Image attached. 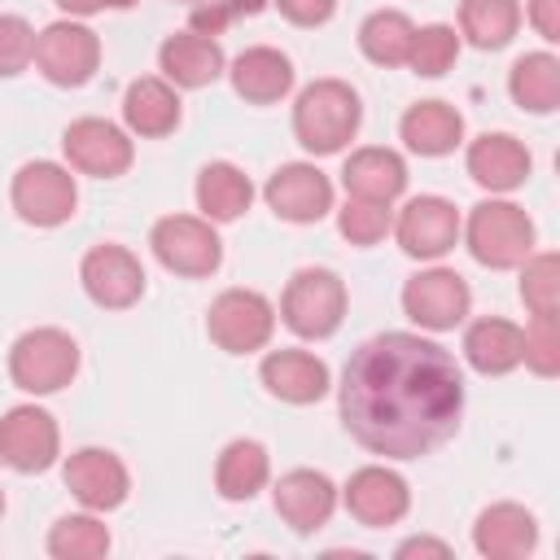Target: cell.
Listing matches in <instances>:
<instances>
[{
  "mask_svg": "<svg viewBox=\"0 0 560 560\" xmlns=\"http://www.w3.org/2000/svg\"><path fill=\"white\" fill-rule=\"evenodd\" d=\"M341 184L350 197H368V201H394L402 188H407V162L394 153V149H381V144H368V149H354L341 166Z\"/></svg>",
  "mask_w": 560,
  "mask_h": 560,
  "instance_id": "obj_23",
  "label": "cell"
},
{
  "mask_svg": "<svg viewBox=\"0 0 560 560\" xmlns=\"http://www.w3.org/2000/svg\"><path fill=\"white\" fill-rule=\"evenodd\" d=\"M538 542V521L521 503H490L472 525V547L486 560H521Z\"/></svg>",
  "mask_w": 560,
  "mask_h": 560,
  "instance_id": "obj_20",
  "label": "cell"
},
{
  "mask_svg": "<svg viewBox=\"0 0 560 560\" xmlns=\"http://www.w3.org/2000/svg\"><path fill=\"white\" fill-rule=\"evenodd\" d=\"M13 210L35 223V228H57L74 214L79 206V188H74V175L57 162H26L18 175H13Z\"/></svg>",
  "mask_w": 560,
  "mask_h": 560,
  "instance_id": "obj_9",
  "label": "cell"
},
{
  "mask_svg": "<svg viewBox=\"0 0 560 560\" xmlns=\"http://www.w3.org/2000/svg\"><path fill=\"white\" fill-rule=\"evenodd\" d=\"M472 306V293H468V280L451 267H433V271H420L402 284V311L407 319H416L420 328H433V332H446L455 324H464Z\"/></svg>",
  "mask_w": 560,
  "mask_h": 560,
  "instance_id": "obj_10",
  "label": "cell"
},
{
  "mask_svg": "<svg viewBox=\"0 0 560 560\" xmlns=\"http://www.w3.org/2000/svg\"><path fill=\"white\" fill-rule=\"evenodd\" d=\"M468 175L490 192H512L529 179V149L508 131H486L468 144Z\"/></svg>",
  "mask_w": 560,
  "mask_h": 560,
  "instance_id": "obj_19",
  "label": "cell"
},
{
  "mask_svg": "<svg viewBox=\"0 0 560 560\" xmlns=\"http://www.w3.org/2000/svg\"><path fill=\"white\" fill-rule=\"evenodd\" d=\"M61 149H66V158H70L74 171L96 175V179L122 175L131 166V158H136L127 131L114 127V122H105V118H79V122H70L66 136H61Z\"/></svg>",
  "mask_w": 560,
  "mask_h": 560,
  "instance_id": "obj_13",
  "label": "cell"
},
{
  "mask_svg": "<svg viewBox=\"0 0 560 560\" xmlns=\"http://www.w3.org/2000/svg\"><path fill=\"white\" fill-rule=\"evenodd\" d=\"M508 92L529 114H551L560 105V61L551 52H525L516 57L508 74Z\"/></svg>",
  "mask_w": 560,
  "mask_h": 560,
  "instance_id": "obj_30",
  "label": "cell"
},
{
  "mask_svg": "<svg viewBox=\"0 0 560 560\" xmlns=\"http://www.w3.org/2000/svg\"><path fill=\"white\" fill-rule=\"evenodd\" d=\"M464 359L481 376H503V372L521 368V328L512 319H499V315H486V319L468 324V332H464Z\"/></svg>",
  "mask_w": 560,
  "mask_h": 560,
  "instance_id": "obj_27",
  "label": "cell"
},
{
  "mask_svg": "<svg viewBox=\"0 0 560 560\" xmlns=\"http://www.w3.org/2000/svg\"><path fill=\"white\" fill-rule=\"evenodd\" d=\"M521 26L516 0H464L459 4V31L472 48H503Z\"/></svg>",
  "mask_w": 560,
  "mask_h": 560,
  "instance_id": "obj_32",
  "label": "cell"
},
{
  "mask_svg": "<svg viewBox=\"0 0 560 560\" xmlns=\"http://www.w3.org/2000/svg\"><path fill=\"white\" fill-rule=\"evenodd\" d=\"M158 66L175 88H206L223 74V48L210 35L197 31H175L158 48Z\"/></svg>",
  "mask_w": 560,
  "mask_h": 560,
  "instance_id": "obj_22",
  "label": "cell"
},
{
  "mask_svg": "<svg viewBox=\"0 0 560 560\" xmlns=\"http://www.w3.org/2000/svg\"><path fill=\"white\" fill-rule=\"evenodd\" d=\"M341 499H346V512H350L359 525H368V529L398 525V521L407 516V508H411L407 481H402L398 472L381 468V464L359 468V472L346 481V494H341Z\"/></svg>",
  "mask_w": 560,
  "mask_h": 560,
  "instance_id": "obj_14",
  "label": "cell"
},
{
  "mask_svg": "<svg viewBox=\"0 0 560 560\" xmlns=\"http://www.w3.org/2000/svg\"><path fill=\"white\" fill-rule=\"evenodd\" d=\"M455 57H459V35H455V26L433 22V26H420V31H416L411 52H407V66H411L416 74H424V79H438V74H446V70L455 66Z\"/></svg>",
  "mask_w": 560,
  "mask_h": 560,
  "instance_id": "obj_34",
  "label": "cell"
},
{
  "mask_svg": "<svg viewBox=\"0 0 560 560\" xmlns=\"http://www.w3.org/2000/svg\"><path fill=\"white\" fill-rule=\"evenodd\" d=\"M459 363L416 332L368 337L341 372V424L372 455L420 459L459 429Z\"/></svg>",
  "mask_w": 560,
  "mask_h": 560,
  "instance_id": "obj_1",
  "label": "cell"
},
{
  "mask_svg": "<svg viewBox=\"0 0 560 560\" xmlns=\"http://www.w3.org/2000/svg\"><path fill=\"white\" fill-rule=\"evenodd\" d=\"M267 0H223V4H206V9H192V31L197 35H219L232 18L241 13H258Z\"/></svg>",
  "mask_w": 560,
  "mask_h": 560,
  "instance_id": "obj_39",
  "label": "cell"
},
{
  "mask_svg": "<svg viewBox=\"0 0 560 560\" xmlns=\"http://www.w3.org/2000/svg\"><path fill=\"white\" fill-rule=\"evenodd\" d=\"M184 4H192V9H206V4H223V0H184Z\"/></svg>",
  "mask_w": 560,
  "mask_h": 560,
  "instance_id": "obj_44",
  "label": "cell"
},
{
  "mask_svg": "<svg viewBox=\"0 0 560 560\" xmlns=\"http://www.w3.org/2000/svg\"><path fill=\"white\" fill-rule=\"evenodd\" d=\"M0 512H4V490H0Z\"/></svg>",
  "mask_w": 560,
  "mask_h": 560,
  "instance_id": "obj_45",
  "label": "cell"
},
{
  "mask_svg": "<svg viewBox=\"0 0 560 560\" xmlns=\"http://www.w3.org/2000/svg\"><path fill=\"white\" fill-rule=\"evenodd\" d=\"M35 66L57 88H83L101 66V39L83 22H52L35 35Z\"/></svg>",
  "mask_w": 560,
  "mask_h": 560,
  "instance_id": "obj_8",
  "label": "cell"
},
{
  "mask_svg": "<svg viewBox=\"0 0 560 560\" xmlns=\"http://www.w3.org/2000/svg\"><path fill=\"white\" fill-rule=\"evenodd\" d=\"M337 228L350 245H376L389 232V206L385 201H368V197H350L337 214Z\"/></svg>",
  "mask_w": 560,
  "mask_h": 560,
  "instance_id": "obj_36",
  "label": "cell"
},
{
  "mask_svg": "<svg viewBox=\"0 0 560 560\" xmlns=\"http://www.w3.org/2000/svg\"><path fill=\"white\" fill-rule=\"evenodd\" d=\"M398 245L411 258H442L459 241V210L446 197H411L398 214Z\"/></svg>",
  "mask_w": 560,
  "mask_h": 560,
  "instance_id": "obj_17",
  "label": "cell"
},
{
  "mask_svg": "<svg viewBox=\"0 0 560 560\" xmlns=\"http://www.w3.org/2000/svg\"><path fill=\"white\" fill-rule=\"evenodd\" d=\"M529 22L547 44H556L560 39V0H529Z\"/></svg>",
  "mask_w": 560,
  "mask_h": 560,
  "instance_id": "obj_41",
  "label": "cell"
},
{
  "mask_svg": "<svg viewBox=\"0 0 560 560\" xmlns=\"http://www.w3.org/2000/svg\"><path fill=\"white\" fill-rule=\"evenodd\" d=\"M48 551L57 560H96L109 551V529L92 516V512H74V516H61L52 529H48Z\"/></svg>",
  "mask_w": 560,
  "mask_h": 560,
  "instance_id": "obj_33",
  "label": "cell"
},
{
  "mask_svg": "<svg viewBox=\"0 0 560 560\" xmlns=\"http://www.w3.org/2000/svg\"><path fill=\"white\" fill-rule=\"evenodd\" d=\"M258 376H262L267 394L280 402L302 407V402H319L328 394V368H324V359H315L306 350H271L262 359Z\"/></svg>",
  "mask_w": 560,
  "mask_h": 560,
  "instance_id": "obj_21",
  "label": "cell"
},
{
  "mask_svg": "<svg viewBox=\"0 0 560 560\" xmlns=\"http://www.w3.org/2000/svg\"><path fill=\"white\" fill-rule=\"evenodd\" d=\"M468 249L481 267H521L534 254V219L516 201H481L468 214Z\"/></svg>",
  "mask_w": 560,
  "mask_h": 560,
  "instance_id": "obj_3",
  "label": "cell"
},
{
  "mask_svg": "<svg viewBox=\"0 0 560 560\" xmlns=\"http://www.w3.org/2000/svg\"><path fill=\"white\" fill-rule=\"evenodd\" d=\"M398 131H402V140H407L411 153H420V158H442V153H451V149L464 140V118H459V109L446 105V101H420V105H411V109L402 114Z\"/></svg>",
  "mask_w": 560,
  "mask_h": 560,
  "instance_id": "obj_26",
  "label": "cell"
},
{
  "mask_svg": "<svg viewBox=\"0 0 560 560\" xmlns=\"http://www.w3.org/2000/svg\"><path fill=\"white\" fill-rule=\"evenodd\" d=\"M35 61V31L18 13H0V79L22 74Z\"/></svg>",
  "mask_w": 560,
  "mask_h": 560,
  "instance_id": "obj_38",
  "label": "cell"
},
{
  "mask_svg": "<svg viewBox=\"0 0 560 560\" xmlns=\"http://www.w3.org/2000/svg\"><path fill=\"white\" fill-rule=\"evenodd\" d=\"M337 508V486L315 468H293L276 481V512L293 534H315Z\"/></svg>",
  "mask_w": 560,
  "mask_h": 560,
  "instance_id": "obj_18",
  "label": "cell"
},
{
  "mask_svg": "<svg viewBox=\"0 0 560 560\" xmlns=\"http://www.w3.org/2000/svg\"><path fill=\"white\" fill-rule=\"evenodd\" d=\"M232 88L249 105H271L293 88V61L280 48H267V44L245 48L232 61Z\"/></svg>",
  "mask_w": 560,
  "mask_h": 560,
  "instance_id": "obj_24",
  "label": "cell"
},
{
  "mask_svg": "<svg viewBox=\"0 0 560 560\" xmlns=\"http://www.w3.org/2000/svg\"><path fill=\"white\" fill-rule=\"evenodd\" d=\"M206 328H210V341L228 354H254L271 341V328H276V311L262 293L254 289H228L210 302V315H206Z\"/></svg>",
  "mask_w": 560,
  "mask_h": 560,
  "instance_id": "obj_7",
  "label": "cell"
},
{
  "mask_svg": "<svg viewBox=\"0 0 560 560\" xmlns=\"http://www.w3.org/2000/svg\"><path fill=\"white\" fill-rule=\"evenodd\" d=\"M249 201H254V184H249V175L241 166H232V162L201 166V175H197V206H201V214L210 223L241 219L249 210Z\"/></svg>",
  "mask_w": 560,
  "mask_h": 560,
  "instance_id": "obj_28",
  "label": "cell"
},
{
  "mask_svg": "<svg viewBox=\"0 0 560 560\" xmlns=\"http://www.w3.org/2000/svg\"><path fill=\"white\" fill-rule=\"evenodd\" d=\"M276 4H280V13H284L293 26H319V22H328L332 9H337V0H276Z\"/></svg>",
  "mask_w": 560,
  "mask_h": 560,
  "instance_id": "obj_40",
  "label": "cell"
},
{
  "mask_svg": "<svg viewBox=\"0 0 560 560\" xmlns=\"http://www.w3.org/2000/svg\"><path fill=\"white\" fill-rule=\"evenodd\" d=\"M79 280H83L88 298L96 306H109V311H127L144 293V267L122 245H96V249H88L83 254V267H79Z\"/></svg>",
  "mask_w": 560,
  "mask_h": 560,
  "instance_id": "obj_12",
  "label": "cell"
},
{
  "mask_svg": "<svg viewBox=\"0 0 560 560\" xmlns=\"http://www.w3.org/2000/svg\"><path fill=\"white\" fill-rule=\"evenodd\" d=\"M61 451V433H57V420L44 411V407H13L4 411L0 420V459L18 472H44L52 468Z\"/></svg>",
  "mask_w": 560,
  "mask_h": 560,
  "instance_id": "obj_11",
  "label": "cell"
},
{
  "mask_svg": "<svg viewBox=\"0 0 560 560\" xmlns=\"http://www.w3.org/2000/svg\"><path fill=\"white\" fill-rule=\"evenodd\" d=\"M262 197H267V206H271L280 219H289V223H315V219H324V214L332 210V184H328V175L315 171L311 162H289V166H280V171L267 179Z\"/></svg>",
  "mask_w": 560,
  "mask_h": 560,
  "instance_id": "obj_16",
  "label": "cell"
},
{
  "mask_svg": "<svg viewBox=\"0 0 560 560\" xmlns=\"http://www.w3.org/2000/svg\"><path fill=\"white\" fill-rule=\"evenodd\" d=\"M79 372V346L61 328H31L9 350V376L26 394H57Z\"/></svg>",
  "mask_w": 560,
  "mask_h": 560,
  "instance_id": "obj_5",
  "label": "cell"
},
{
  "mask_svg": "<svg viewBox=\"0 0 560 560\" xmlns=\"http://www.w3.org/2000/svg\"><path fill=\"white\" fill-rule=\"evenodd\" d=\"M521 363H529L538 376L560 372V332L556 315H534L529 328H521Z\"/></svg>",
  "mask_w": 560,
  "mask_h": 560,
  "instance_id": "obj_37",
  "label": "cell"
},
{
  "mask_svg": "<svg viewBox=\"0 0 560 560\" xmlns=\"http://www.w3.org/2000/svg\"><path fill=\"white\" fill-rule=\"evenodd\" d=\"M363 118L359 92L341 79H315L311 88H302L298 105H293V136L306 153H337L354 140Z\"/></svg>",
  "mask_w": 560,
  "mask_h": 560,
  "instance_id": "obj_2",
  "label": "cell"
},
{
  "mask_svg": "<svg viewBox=\"0 0 560 560\" xmlns=\"http://www.w3.org/2000/svg\"><path fill=\"white\" fill-rule=\"evenodd\" d=\"M122 118H127V127L136 136L158 140V136L179 127V96H175V88L166 79H153V74L131 79L127 96H122Z\"/></svg>",
  "mask_w": 560,
  "mask_h": 560,
  "instance_id": "obj_25",
  "label": "cell"
},
{
  "mask_svg": "<svg viewBox=\"0 0 560 560\" xmlns=\"http://www.w3.org/2000/svg\"><path fill=\"white\" fill-rule=\"evenodd\" d=\"M271 477V459H267V446L254 442V438H236L223 446L219 464H214V486L223 499L241 503V499H254Z\"/></svg>",
  "mask_w": 560,
  "mask_h": 560,
  "instance_id": "obj_29",
  "label": "cell"
},
{
  "mask_svg": "<svg viewBox=\"0 0 560 560\" xmlns=\"http://www.w3.org/2000/svg\"><path fill=\"white\" fill-rule=\"evenodd\" d=\"M411 39H416V26L407 13L398 9H376L372 18H363L359 26V48L368 61L376 66H402L407 52H411Z\"/></svg>",
  "mask_w": 560,
  "mask_h": 560,
  "instance_id": "obj_31",
  "label": "cell"
},
{
  "mask_svg": "<svg viewBox=\"0 0 560 560\" xmlns=\"http://www.w3.org/2000/svg\"><path fill=\"white\" fill-rule=\"evenodd\" d=\"M57 4L74 18H88V13H101V9H131L136 0H57Z\"/></svg>",
  "mask_w": 560,
  "mask_h": 560,
  "instance_id": "obj_43",
  "label": "cell"
},
{
  "mask_svg": "<svg viewBox=\"0 0 560 560\" xmlns=\"http://www.w3.org/2000/svg\"><path fill=\"white\" fill-rule=\"evenodd\" d=\"M66 486H70V494L88 508V512H109V508H118L122 499H127V490H131V477H127V468H122V459L114 455V451H101V446H83V451H74L70 459H66Z\"/></svg>",
  "mask_w": 560,
  "mask_h": 560,
  "instance_id": "obj_15",
  "label": "cell"
},
{
  "mask_svg": "<svg viewBox=\"0 0 560 560\" xmlns=\"http://www.w3.org/2000/svg\"><path fill=\"white\" fill-rule=\"evenodd\" d=\"M521 302L529 315H556L560 302V258L556 254H529L521 267Z\"/></svg>",
  "mask_w": 560,
  "mask_h": 560,
  "instance_id": "obj_35",
  "label": "cell"
},
{
  "mask_svg": "<svg viewBox=\"0 0 560 560\" xmlns=\"http://www.w3.org/2000/svg\"><path fill=\"white\" fill-rule=\"evenodd\" d=\"M341 315H346V284L337 271L328 267H302L293 271V280L284 284V298H280V319L298 332V337H332L341 328Z\"/></svg>",
  "mask_w": 560,
  "mask_h": 560,
  "instance_id": "obj_4",
  "label": "cell"
},
{
  "mask_svg": "<svg viewBox=\"0 0 560 560\" xmlns=\"http://www.w3.org/2000/svg\"><path fill=\"white\" fill-rule=\"evenodd\" d=\"M158 262L175 276H210L219 271L223 262V241L214 236L210 219H197V214H166L153 223V236H149Z\"/></svg>",
  "mask_w": 560,
  "mask_h": 560,
  "instance_id": "obj_6",
  "label": "cell"
},
{
  "mask_svg": "<svg viewBox=\"0 0 560 560\" xmlns=\"http://www.w3.org/2000/svg\"><path fill=\"white\" fill-rule=\"evenodd\" d=\"M411 556H438V560H451V547L438 542V538H407L398 547V560H411Z\"/></svg>",
  "mask_w": 560,
  "mask_h": 560,
  "instance_id": "obj_42",
  "label": "cell"
}]
</instances>
